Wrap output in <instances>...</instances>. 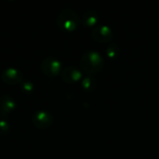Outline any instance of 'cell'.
<instances>
[{
    "label": "cell",
    "instance_id": "obj_1",
    "mask_svg": "<svg viewBox=\"0 0 159 159\" xmlns=\"http://www.w3.org/2000/svg\"><path fill=\"white\" fill-rule=\"evenodd\" d=\"M104 60L102 54L96 50H89L83 53L80 58V67L88 75H94L102 70Z\"/></svg>",
    "mask_w": 159,
    "mask_h": 159
},
{
    "label": "cell",
    "instance_id": "obj_2",
    "mask_svg": "<svg viewBox=\"0 0 159 159\" xmlns=\"http://www.w3.org/2000/svg\"><path fill=\"white\" fill-rule=\"evenodd\" d=\"M81 23L78 13L72 8H64L57 16V25L65 32L75 31Z\"/></svg>",
    "mask_w": 159,
    "mask_h": 159
},
{
    "label": "cell",
    "instance_id": "obj_3",
    "mask_svg": "<svg viewBox=\"0 0 159 159\" xmlns=\"http://www.w3.org/2000/svg\"><path fill=\"white\" fill-rule=\"evenodd\" d=\"M90 35L94 41L98 43L105 44L111 42L114 39L115 34L110 26L106 24H102L97 27H94L91 30Z\"/></svg>",
    "mask_w": 159,
    "mask_h": 159
},
{
    "label": "cell",
    "instance_id": "obj_4",
    "mask_svg": "<svg viewBox=\"0 0 159 159\" xmlns=\"http://www.w3.org/2000/svg\"><path fill=\"white\" fill-rule=\"evenodd\" d=\"M61 62L54 58V57H46L42 60L40 67L42 72L47 75L50 77L57 76L59 74L61 73Z\"/></svg>",
    "mask_w": 159,
    "mask_h": 159
},
{
    "label": "cell",
    "instance_id": "obj_5",
    "mask_svg": "<svg viewBox=\"0 0 159 159\" xmlns=\"http://www.w3.org/2000/svg\"><path fill=\"white\" fill-rule=\"evenodd\" d=\"M53 123V116L47 110L37 111L33 116V124L37 129H48Z\"/></svg>",
    "mask_w": 159,
    "mask_h": 159
},
{
    "label": "cell",
    "instance_id": "obj_6",
    "mask_svg": "<svg viewBox=\"0 0 159 159\" xmlns=\"http://www.w3.org/2000/svg\"><path fill=\"white\" fill-rule=\"evenodd\" d=\"M1 79L6 84L12 86L20 84L23 81V75L19 69L8 67L1 73Z\"/></svg>",
    "mask_w": 159,
    "mask_h": 159
},
{
    "label": "cell",
    "instance_id": "obj_7",
    "mask_svg": "<svg viewBox=\"0 0 159 159\" xmlns=\"http://www.w3.org/2000/svg\"><path fill=\"white\" fill-rule=\"evenodd\" d=\"M61 79L69 84L76 83L82 80L83 78V74L80 69L75 67V66H67L61 70Z\"/></svg>",
    "mask_w": 159,
    "mask_h": 159
},
{
    "label": "cell",
    "instance_id": "obj_8",
    "mask_svg": "<svg viewBox=\"0 0 159 159\" xmlns=\"http://www.w3.org/2000/svg\"><path fill=\"white\" fill-rule=\"evenodd\" d=\"M99 20H100V16L93 9H89V10L85 11L81 18L82 25L87 28L95 26L99 22Z\"/></svg>",
    "mask_w": 159,
    "mask_h": 159
},
{
    "label": "cell",
    "instance_id": "obj_9",
    "mask_svg": "<svg viewBox=\"0 0 159 159\" xmlns=\"http://www.w3.org/2000/svg\"><path fill=\"white\" fill-rule=\"evenodd\" d=\"M16 107V102L9 95L4 94L0 96V113L2 115H8L13 112Z\"/></svg>",
    "mask_w": 159,
    "mask_h": 159
},
{
    "label": "cell",
    "instance_id": "obj_10",
    "mask_svg": "<svg viewBox=\"0 0 159 159\" xmlns=\"http://www.w3.org/2000/svg\"><path fill=\"white\" fill-rule=\"evenodd\" d=\"M81 87L85 91L92 92L97 87V80L93 75H87L81 80Z\"/></svg>",
    "mask_w": 159,
    "mask_h": 159
},
{
    "label": "cell",
    "instance_id": "obj_11",
    "mask_svg": "<svg viewBox=\"0 0 159 159\" xmlns=\"http://www.w3.org/2000/svg\"><path fill=\"white\" fill-rule=\"evenodd\" d=\"M106 56L109 60L111 61H115L118 58V56L120 55V48L116 43H110L107 47H106Z\"/></svg>",
    "mask_w": 159,
    "mask_h": 159
},
{
    "label": "cell",
    "instance_id": "obj_12",
    "mask_svg": "<svg viewBox=\"0 0 159 159\" xmlns=\"http://www.w3.org/2000/svg\"><path fill=\"white\" fill-rule=\"evenodd\" d=\"M20 85L21 90L23 92H26V93L32 92L34 90V85L31 81H22Z\"/></svg>",
    "mask_w": 159,
    "mask_h": 159
},
{
    "label": "cell",
    "instance_id": "obj_13",
    "mask_svg": "<svg viewBox=\"0 0 159 159\" xmlns=\"http://www.w3.org/2000/svg\"><path fill=\"white\" fill-rule=\"evenodd\" d=\"M9 130V124L7 120L1 119L0 120V133L5 134Z\"/></svg>",
    "mask_w": 159,
    "mask_h": 159
}]
</instances>
